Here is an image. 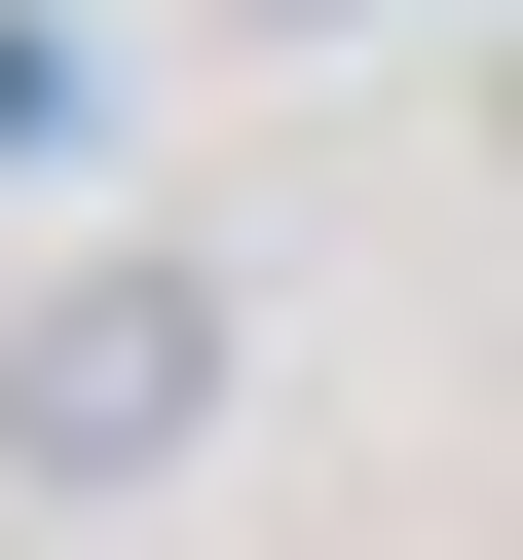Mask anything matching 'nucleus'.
<instances>
[{
  "mask_svg": "<svg viewBox=\"0 0 523 560\" xmlns=\"http://www.w3.org/2000/svg\"><path fill=\"white\" fill-rule=\"evenodd\" d=\"M224 374H262L224 261H187V224H75L38 300H0V486H38V523H150V486L224 448Z\"/></svg>",
  "mask_w": 523,
  "mask_h": 560,
  "instance_id": "obj_1",
  "label": "nucleus"
},
{
  "mask_svg": "<svg viewBox=\"0 0 523 560\" xmlns=\"http://www.w3.org/2000/svg\"><path fill=\"white\" fill-rule=\"evenodd\" d=\"M486 150H523V75H486Z\"/></svg>",
  "mask_w": 523,
  "mask_h": 560,
  "instance_id": "obj_2",
  "label": "nucleus"
}]
</instances>
